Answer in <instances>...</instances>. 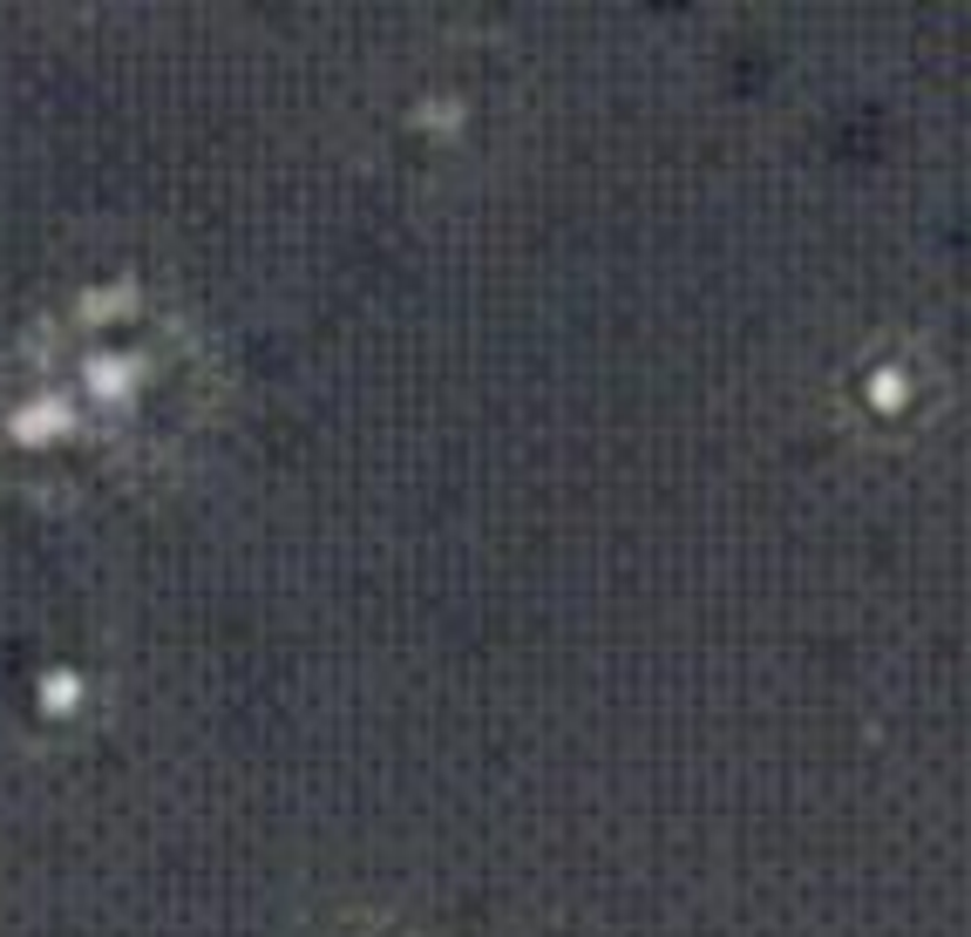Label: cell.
Instances as JSON below:
<instances>
[{
	"mask_svg": "<svg viewBox=\"0 0 971 937\" xmlns=\"http://www.w3.org/2000/svg\"><path fill=\"white\" fill-rule=\"evenodd\" d=\"M69 428H75V415H69L62 401H28V408L8 421V435H14L21 449H48V442H62Z\"/></svg>",
	"mask_w": 971,
	"mask_h": 937,
	"instance_id": "1",
	"label": "cell"
},
{
	"mask_svg": "<svg viewBox=\"0 0 971 937\" xmlns=\"http://www.w3.org/2000/svg\"><path fill=\"white\" fill-rule=\"evenodd\" d=\"M82 388H89L95 401H123V395L136 388V367H130V360H110V354H95V360L82 367Z\"/></svg>",
	"mask_w": 971,
	"mask_h": 937,
	"instance_id": "2",
	"label": "cell"
},
{
	"mask_svg": "<svg viewBox=\"0 0 971 937\" xmlns=\"http://www.w3.org/2000/svg\"><path fill=\"white\" fill-rule=\"evenodd\" d=\"M34 700H41V713H48V721H62V713H75V706H82V673H69V666L41 673Z\"/></svg>",
	"mask_w": 971,
	"mask_h": 937,
	"instance_id": "3",
	"label": "cell"
},
{
	"mask_svg": "<svg viewBox=\"0 0 971 937\" xmlns=\"http://www.w3.org/2000/svg\"><path fill=\"white\" fill-rule=\"evenodd\" d=\"M903 401H910V380H903L897 367H883V374H870V408H877V415H897Z\"/></svg>",
	"mask_w": 971,
	"mask_h": 937,
	"instance_id": "4",
	"label": "cell"
}]
</instances>
